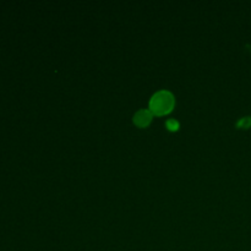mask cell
I'll return each instance as SVG.
<instances>
[{"label":"cell","instance_id":"obj_1","mask_svg":"<svg viewBox=\"0 0 251 251\" xmlns=\"http://www.w3.org/2000/svg\"><path fill=\"white\" fill-rule=\"evenodd\" d=\"M174 97L168 91L157 92L150 102V112L156 115H166L173 110Z\"/></svg>","mask_w":251,"mask_h":251},{"label":"cell","instance_id":"obj_2","mask_svg":"<svg viewBox=\"0 0 251 251\" xmlns=\"http://www.w3.org/2000/svg\"><path fill=\"white\" fill-rule=\"evenodd\" d=\"M152 119V113L150 110H140L134 118V123L140 127H145L150 124Z\"/></svg>","mask_w":251,"mask_h":251},{"label":"cell","instance_id":"obj_3","mask_svg":"<svg viewBox=\"0 0 251 251\" xmlns=\"http://www.w3.org/2000/svg\"><path fill=\"white\" fill-rule=\"evenodd\" d=\"M166 126H167V129L171 130V131H176V130L179 129V123L176 122V120L171 119V120H168V122H167Z\"/></svg>","mask_w":251,"mask_h":251},{"label":"cell","instance_id":"obj_4","mask_svg":"<svg viewBox=\"0 0 251 251\" xmlns=\"http://www.w3.org/2000/svg\"><path fill=\"white\" fill-rule=\"evenodd\" d=\"M250 124H251L250 118H244V119H242L239 123H238V126H239V127H249Z\"/></svg>","mask_w":251,"mask_h":251}]
</instances>
